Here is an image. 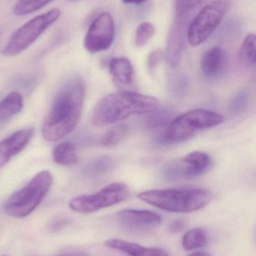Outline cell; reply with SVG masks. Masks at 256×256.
<instances>
[{
    "mask_svg": "<svg viewBox=\"0 0 256 256\" xmlns=\"http://www.w3.org/2000/svg\"><path fill=\"white\" fill-rule=\"evenodd\" d=\"M85 96V84L81 78H72L64 84L44 122L42 132L46 141H58L76 128L80 120Z\"/></svg>",
    "mask_w": 256,
    "mask_h": 256,
    "instance_id": "cell-1",
    "label": "cell"
},
{
    "mask_svg": "<svg viewBox=\"0 0 256 256\" xmlns=\"http://www.w3.org/2000/svg\"><path fill=\"white\" fill-rule=\"evenodd\" d=\"M158 106L159 100L152 96L129 91L112 93L98 102L92 122L98 127L109 126L132 116L146 115L158 109Z\"/></svg>",
    "mask_w": 256,
    "mask_h": 256,
    "instance_id": "cell-2",
    "label": "cell"
},
{
    "mask_svg": "<svg viewBox=\"0 0 256 256\" xmlns=\"http://www.w3.org/2000/svg\"><path fill=\"white\" fill-rule=\"evenodd\" d=\"M137 197L147 204L166 212L190 213L208 206L212 194L203 188H183L144 191Z\"/></svg>",
    "mask_w": 256,
    "mask_h": 256,
    "instance_id": "cell-3",
    "label": "cell"
},
{
    "mask_svg": "<svg viewBox=\"0 0 256 256\" xmlns=\"http://www.w3.org/2000/svg\"><path fill=\"white\" fill-rule=\"evenodd\" d=\"M54 178L49 171L37 173L30 182L12 194L3 206L6 214L24 218L32 213L48 195Z\"/></svg>",
    "mask_w": 256,
    "mask_h": 256,
    "instance_id": "cell-4",
    "label": "cell"
},
{
    "mask_svg": "<svg viewBox=\"0 0 256 256\" xmlns=\"http://www.w3.org/2000/svg\"><path fill=\"white\" fill-rule=\"evenodd\" d=\"M224 117L218 112L204 109L188 111L174 118L167 128L162 142H182L190 140L196 132L220 126L224 122Z\"/></svg>",
    "mask_w": 256,
    "mask_h": 256,
    "instance_id": "cell-5",
    "label": "cell"
},
{
    "mask_svg": "<svg viewBox=\"0 0 256 256\" xmlns=\"http://www.w3.org/2000/svg\"><path fill=\"white\" fill-rule=\"evenodd\" d=\"M61 16L58 8L51 9L27 21L18 28L2 50V55L14 57L32 46Z\"/></svg>",
    "mask_w": 256,
    "mask_h": 256,
    "instance_id": "cell-6",
    "label": "cell"
},
{
    "mask_svg": "<svg viewBox=\"0 0 256 256\" xmlns=\"http://www.w3.org/2000/svg\"><path fill=\"white\" fill-rule=\"evenodd\" d=\"M230 6L228 0H213L198 12L188 27L191 46H198L208 40L222 22Z\"/></svg>",
    "mask_w": 256,
    "mask_h": 256,
    "instance_id": "cell-7",
    "label": "cell"
},
{
    "mask_svg": "<svg viewBox=\"0 0 256 256\" xmlns=\"http://www.w3.org/2000/svg\"><path fill=\"white\" fill-rule=\"evenodd\" d=\"M129 196L130 189L126 184L115 182L96 194L74 197L69 202V207L76 213H94L120 204L127 200Z\"/></svg>",
    "mask_w": 256,
    "mask_h": 256,
    "instance_id": "cell-8",
    "label": "cell"
},
{
    "mask_svg": "<svg viewBox=\"0 0 256 256\" xmlns=\"http://www.w3.org/2000/svg\"><path fill=\"white\" fill-rule=\"evenodd\" d=\"M114 39V18L110 12H102L90 25L84 39V46L88 52L98 54L110 49Z\"/></svg>",
    "mask_w": 256,
    "mask_h": 256,
    "instance_id": "cell-9",
    "label": "cell"
},
{
    "mask_svg": "<svg viewBox=\"0 0 256 256\" xmlns=\"http://www.w3.org/2000/svg\"><path fill=\"white\" fill-rule=\"evenodd\" d=\"M116 219L120 226L135 234H146L156 230L162 219L158 214L147 210L126 209L117 213Z\"/></svg>",
    "mask_w": 256,
    "mask_h": 256,
    "instance_id": "cell-10",
    "label": "cell"
},
{
    "mask_svg": "<svg viewBox=\"0 0 256 256\" xmlns=\"http://www.w3.org/2000/svg\"><path fill=\"white\" fill-rule=\"evenodd\" d=\"M189 16H176V21L170 30L166 48V58L171 67L178 66L188 38Z\"/></svg>",
    "mask_w": 256,
    "mask_h": 256,
    "instance_id": "cell-11",
    "label": "cell"
},
{
    "mask_svg": "<svg viewBox=\"0 0 256 256\" xmlns=\"http://www.w3.org/2000/svg\"><path fill=\"white\" fill-rule=\"evenodd\" d=\"M34 135L32 128L19 130L0 142V168L20 153Z\"/></svg>",
    "mask_w": 256,
    "mask_h": 256,
    "instance_id": "cell-12",
    "label": "cell"
},
{
    "mask_svg": "<svg viewBox=\"0 0 256 256\" xmlns=\"http://www.w3.org/2000/svg\"><path fill=\"white\" fill-rule=\"evenodd\" d=\"M227 56L225 50L220 46H214L203 54L201 70L208 78H219L226 69Z\"/></svg>",
    "mask_w": 256,
    "mask_h": 256,
    "instance_id": "cell-13",
    "label": "cell"
},
{
    "mask_svg": "<svg viewBox=\"0 0 256 256\" xmlns=\"http://www.w3.org/2000/svg\"><path fill=\"white\" fill-rule=\"evenodd\" d=\"M183 178H192L204 174L212 164L210 156L206 152H194L180 159Z\"/></svg>",
    "mask_w": 256,
    "mask_h": 256,
    "instance_id": "cell-14",
    "label": "cell"
},
{
    "mask_svg": "<svg viewBox=\"0 0 256 256\" xmlns=\"http://www.w3.org/2000/svg\"><path fill=\"white\" fill-rule=\"evenodd\" d=\"M105 246L129 256H170L166 251L160 248H144L137 244L120 239H109L105 242Z\"/></svg>",
    "mask_w": 256,
    "mask_h": 256,
    "instance_id": "cell-15",
    "label": "cell"
},
{
    "mask_svg": "<svg viewBox=\"0 0 256 256\" xmlns=\"http://www.w3.org/2000/svg\"><path fill=\"white\" fill-rule=\"evenodd\" d=\"M110 73L117 86L129 87L134 80V68L126 57H116L110 61Z\"/></svg>",
    "mask_w": 256,
    "mask_h": 256,
    "instance_id": "cell-16",
    "label": "cell"
},
{
    "mask_svg": "<svg viewBox=\"0 0 256 256\" xmlns=\"http://www.w3.org/2000/svg\"><path fill=\"white\" fill-rule=\"evenodd\" d=\"M24 108L22 94L18 92L9 93L0 102V124L18 115Z\"/></svg>",
    "mask_w": 256,
    "mask_h": 256,
    "instance_id": "cell-17",
    "label": "cell"
},
{
    "mask_svg": "<svg viewBox=\"0 0 256 256\" xmlns=\"http://www.w3.org/2000/svg\"><path fill=\"white\" fill-rule=\"evenodd\" d=\"M52 158L56 164L61 166H74L79 162L76 148L70 142L60 143L54 149Z\"/></svg>",
    "mask_w": 256,
    "mask_h": 256,
    "instance_id": "cell-18",
    "label": "cell"
},
{
    "mask_svg": "<svg viewBox=\"0 0 256 256\" xmlns=\"http://www.w3.org/2000/svg\"><path fill=\"white\" fill-rule=\"evenodd\" d=\"M146 116L143 118V126L147 129H158L170 126L172 122L173 114L170 110H155L153 112L146 114Z\"/></svg>",
    "mask_w": 256,
    "mask_h": 256,
    "instance_id": "cell-19",
    "label": "cell"
},
{
    "mask_svg": "<svg viewBox=\"0 0 256 256\" xmlns=\"http://www.w3.org/2000/svg\"><path fill=\"white\" fill-rule=\"evenodd\" d=\"M114 162L109 156H102L92 160L86 165L84 168V173L88 178H98L109 172L112 167Z\"/></svg>",
    "mask_w": 256,
    "mask_h": 256,
    "instance_id": "cell-20",
    "label": "cell"
},
{
    "mask_svg": "<svg viewBox=\"0 0 256 256\" xmlns=\"http://www.w3.org/2000/svg\"><path fill=\"white\" fill-rule=\"evenodd\" d=\"M182 244L184 250L192 251L200 249L207 245V234L202 228H192L184 234Z\"/></svg>",
    "mask_w": 256,
    "mask_h": 256,
    "instance_id": "cell-21",
    "label": "cell"
},
{
    "mask_svg": "<svg viewBox=\"0 0 256 256\" xmlns=\"http://www.w3.org/2000/svg\"><path fill=\"white\" fill-rule=\"evenodd\" d=\"M240 62L246 66L256 64V34H248L240 46L239 51Z\"/></svg>",
    "mask_w": 256,
    "mask_h": 256,
    "instance_id": "cell-22",
    "label": "cell"
},
{
    "mask_svg": "<svg viewBox=\"0 0 256 256\" xmlns=\"http://www.w3.org/2000/svg\"><path fill=\"white\" fill-rule=\"evenodd\" d=\"M127 124H118L106 131L100 138V144L105 147H112L121 142L128 134Z\"/></svg>",
    "mask_w": 256,
    "mask_h": 256,
    "instance_id": "cell-23",
    "label": "cell"
},
{
    "mask_svg": "<svg viewBox=\"0 0 256 256\" xmlns=\"http://www.w3.org/2000/svg\"><path fill=\"white\" fill-rule=\"evenodd\" d=\"M54 0H18L14 6L13 13L16 16H26L38 12Z\"/></svg>",
    "mask_w": 256,
    "mask_h": 256,
    "instance_id": "cell-24",
    "label": "cell"
},
{
    "mask_svg": "<svg viewBox=\"0 0 256 256\" xmlns=\"http://www.w3.org/2000/svg\"><path fill=\"white\" fill-rule=\"evenodd\" d=\"M155 34V27L150 22H141L137 27L135 36V45L137 48H142L153 38Z\"/></svg>",
    "mask_w": 256,
    "mask_h": 256,
    "instance_id": "cell-25",
    "label": "cell"
},
{
    "mask_svg": "<svg viewBox=\"0 0 256 256\" xmlns=\"http://www.w3.org/2000/svg\"><path fill=\"white\" fill-rule=\"evenodd\" d=\"M207 0H176V16H190L198 6Z\"/></svg>",
    "mask_w": 256,
    "mask_h": 256,
    "instance_id": "cell-26",
    "label": "cell"
},
{
    "mask_svg": "<svg viewBox=\"0 0 256 256\" xmlns=\"http://www.w3.org/2000/svg\"><path fill=\"white\" fill-rule=\"evenodd\" d=\"M162 57V52L160 50L152 52V54L149 56L148 60V68L150 70H154L156 67V66L159 64Z\"/></svg>",
    "mask_w": 256,
    "mask_h": 256,
    "instance_id": "cell-27",
    "label": "cell"
},
{
    "mask_svg": "<svg viewBox=\"0 0 256 256\" xmlns=\"http://www.w3.org/2000/svg\"><path fill=\"white\" fill-rule=\"evenodd\" d=\"M186 226H188V224L184 220L177 219L174 220L170 224L168 228L172 232L178 233L183 232L186 228Z\"/></svg>",
    "mask_w": 256,
    "mask_h": 256,
    "instance_id": "cell-28",
    "label": "cell"
},
{
    "mask_svg": "<svg viewBox=\"0 0 256 256\" xmlns=\"http://www.w3.org/2000/svg\"><path fill=\"white\" fill-rule=\"evenodd\" d=\"M122 1L123 2L126 3V4H140L147 1V0H122Z\"/></svg>",
    "mask_w": 256,
    "mask_h": 256,
    "instance_id": "cell-29",
    "label": "cell"
},
{
    "mask_svg": "<svg viewBox=\"0 0 256 256\" xmlns=\"http://www.w3.org/2000/svg\"><path fill=\"white\" fill-rule=\"evenodd\" d=\"M56 256H88L86 254H82V252H72V254H62V255H58Z\"/></svg>",
    "mask_w": 256,
    "mask_h": 256,
    "instance_id": "cell-30",
    "label": "cell"
},
{
    "mask_svg": "<svg viewBox=\"0 0 256 256\" xmlns=\"http://www.w3.org/2000/svg\"><path fill=\"white\" fill-rule=\"evenodd\" d=\"M189 256H210L208 254H204V252H194Z\"/></svg>",
    "mask_w": 256,
    "mask_h": 256,
    "instance_id": "cell-31",
    "label": "cell"
},
{
    "mask_svg": "<svg viewBox=\"0 0 256 256\" xmlns=\"http://www.w3.org/2000/svg\"><path fill=\"white\" fill-rule=\"evenodd\" d=\"M70 1H73V2H74V1H78V0H70Z\"/></svg>",
    "mask_w": 256,
    "mask_h": 256,
    "instance_id": "cell-32",
    "label": "cell"
},
{
    "mask_svg": "<svg viewBox=\"0 0 256 256\" xmlns=\"http://www.w3.org/2000/svg\"></svg>",
    "mask_w": 256,
    "mask_h": 256,
    "instance_id": "cell-33",
    "label": "cell"
}]
</instances>
